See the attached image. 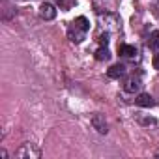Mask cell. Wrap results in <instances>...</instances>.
<instances>
[{
    "label": "cell",
    "mask_w": 159,
    "mask_h": 159,
    "mask_svg": "<svg viewBox=\"0 0 159 159\" xmlns=\"http://www.w3.org/2000/svg\"><path fill=\"white\" fill-rule=\"evenodd\" d=\"M135 103L139 107H153L155 105V101H153V98L150 94H139L137 99H135Z\"/></svg>",
    "instance_id": "cell-7"
},
{
    "label": "cell",
    "mask_w": 159,
    "mask_h": 159,
    "mask_svg": "<svg viewBox=\"0 0 159 159\" xmlns=\"http://www.w3.org/2000/svg\"><path fill=\"white\" fill-rule=\"evenodd\" d=\"M118 52H120L124 58H135V54H137V49H135L133 45H122V47L118 49Z\"/></svg>",
    "instance_id": "cell-8"
},
{
    "label": "cell",
    "mask_w": 159,
    "mask_h": 159,
    "mask_svg": "<svg viewBox=\"0 0 159 159\" xmlns=\"http://www.w3.org/2000/svg\"><path fill=\"white\" fill-rule=\"evenodd\" d=\"M90 122H92V125H94V129H96L98 133L105 135V133L109 131V125H107V122H105V116H101V114H94V116L90 118Z\"/></svg>",
    "instance_id": "cell-3"
},
{
    "label": "cell",
    "mask_w": 159,
    "mask_h": 159,
    "mask_svg": "<svg viewBox=\"0 0 159 159\" xmlns=\"http://www.w3.org/2000/svg\"><path fill=\"white\" fill-rule=\"evenodd\" d=\"M140 86H142V83H140V79L139 77H129L127 81L124 83V90L127 92V94H133V92H137V90H140Z\"/></svg>",
    "instance_id": "cell-5"
},
{
    "label": "cell",
    "mask_w": 159,
    "mask_h": 159,
    "mask_svg": "<svg viewBox=\"0 0 159 159\" xmlns=\"http://www.w3.org/2000/svg\"><path fill=\"white\" fill-rule=\"evenodd\" d=\"M109 58H111V52H109V49L101 45V47L96 51V60H99V62H105V60H109Z\"/></svg>",
    "instance_id": "cell-9"
},
{
    "label": "cell",
    "mask_w": 159,
    "mask_h": 159,
    "mask_svg": "<svg viewBox=\"0 0 159 159\" xmlns=\"http://www.w3.org/2000/svg\"><path fill=\"white\" fill-rule=\"evenodd\" d=\"M39 17L45 19V21H52V19L56 17V8H54L52 4H49V2L41 4V8H39Z\"/></svg>",
    "instance_id": "cell-4"
},
{
    "label": "cell",
    "mask_w": 159,
    "mask_h": 159,
    "mask_svg": "<svg viewBox=\"0 0 159 159\" xmlns=\"http://www.w3.org/2000/svg\"><path fill=\"white\" fill-rule=\"evenodd\" d=\"M99 43H101V45H103V47H105V45H107V43H109V34H107V32H105V34H101V36H99Z\"/></svg>",
    "instance_id": "cell-12"
},
{
    "label": "cell",
    "mask_w": 159,
    "mask_h": 159,
    "mask_svg": "<svg viewBox=\"0 0 159 159\" xmlns=\"http://www.w3.org/2000/svg\"><path fill=\"white\" fill-rule=\"evenodd\" d=\"M153 13L159 17V2H155V4H153Z\"/></svg>",
    "instance_id": "cell-14"
},
{
    "label": "cell",
    "mask_w": 159,
    "mask_h": 159,
    "mask_svg": "<svg viewBox=\"0 0 159 159\" xmlns=\"http://www.w3.org/2000/svg\"><path fill=\"white\" fill-rule=\"evenodd\" d=\"M153 67H155V69H159V52L153 56Z\"/></svg>",
    "instance_id": "cell-13"
},
{
    "label": "cell",
    "mask_w": 159,
    "mask_h": 159,
    "mask_svg": "<svg viewBox=\"0 0 159 159\" xmlns=\"http://www.w3.org/2000/svg\"><path fill=\"white\" fill-rule=\"evenodd\" d=\"M148 45H150V49H159V32L155 30V32H152L150 34V39H148Z\"/></svg>",
    "instance_id": "cell-10"
},
{
    "label": "cell",
    "mask_w": 159,
    "mask_h": 159,
    "mask_svg": "<svg viewBox=\"0 0 159 159\" xmlns=\"http://www.w3.org/2000/svg\"><path fill=\"white\" fill-rule=\"evenodd\" d=\"M39 155H41L39 148H38L36 144H32V142H25V144L15 152V157H17V159H38Z\"/></svg>",
    "instance_id": "cell-2"
},
{
    "label": "cell",
    "mask_w": 159,
    "mask_h": 159,
    "mask_svg": "<svg viewBox=\"0 0 159 159\" xmlns=\"http://www.w3.org/2000/svg\"><path fill=\"white\" fill-rule=\"evenodd\" d=\"M54 2H56V4H58L62 10H66V11H67V10H71V8L77 4L75 0H54Z\"/></svg>",
    "instance_id": "cell-11"
},
{
    "label": "cell",
    "mask_w": 159,
    "mask_h": 159,
    "mask_svg": "<svg viewBox=\"0 0 159 159\" xmlns=\"http://www.w3.org/2000/svg\"><path fill=\"white\" fill-rule=\"evenodd\" d=\"M107 75H109L111 79H120V77L125 75V66H124V64H114V66L109 67Z\"/></svg>",
    "instance_id": "cell-6"
},
{
    "label": "cell",
    "mask_w": 159,
    "mask_h": 159,
    "mask_svg": "<svg viewBox=\"0 0 159 159\" xmlns=\"http://www.w3.org/2000/svg\"><path fill=\"white\" fill-rule=\"evenodd\" d=\"M155 157H157V159H159V153H157V155H155Z\"/></svg>",
    "instance_id": "cell-15"
},
{
    "label": "cell",
    "mask_w": 159,
    "mask_h": 159,
    "mask_svg": "<svg viewBox=\"0 0 159 159\" xmlns=\"http://www.w3.org/2000/svg\"><path fill=\"white\" fill-rule=\"evenodd\" d=\"M90 30V23L86 17H77L71 25H69V30H67V36L73 43H83L84 38H86V32Z\"/></svg>",
    "instance_id": "cell-1"
}]
</instances>
